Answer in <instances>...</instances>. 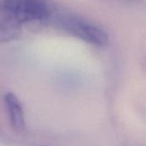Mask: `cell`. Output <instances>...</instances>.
Listing matches in <instances>:
<instances>
[{"label":"cell","mask_w":146,"mask_h":146,"mask_svg":"<svg viewBox=\"0 0 146 146\" xmlns=\"http://www.w3.org/2000/svg\"><path fill=\"white\" fill-rule=\"evenodd\" d=\"M47 24L93 45L104 46L108 42V34L104 30L80 16L67 12L56 9Z\"/></svg>","instance_id":"cell-1"},{"label":"cell","mask_w":146,"mask_h":146,"mask_svg":"<svg viewBox=\"0 0 146 146\" xmlns=\"http://www.w3.org/2000/svg\"><path fill=\"white\" fill-rule=\"evenodd\" d=\"M15 16L23 24L28 22L47 23L56 12V4L51 0H1Z\"/></svg>","instance_id":"cell-2"},{"label":"cell","mask_w":146,"mask_h":146,"mask_svg":"<svg viewBox=\"0 0 146 146\" xmlns=\"http://www.w3.org/2000/svg\"><path fill=\"white\" fill-rule=\"evenodd\" d=\"M21 28L22 23L0 1V43H6L18 39L21 34Z\"/></svg>","instance_id":"cell-3"},{"label":"cell","mask_w":146,"mask_h":146,"mask_svg":"<svg viewBox=\"0 0 146 146\" xmlns=\"http://www.w3.org/2000/svg\"><path fill=\"white\" fill-rule=\"evenodd\" d=\"M3 100L12 126L16 131H23L25 129V115L19 98L14 93L8 92L4 95Z\"/></svg>","instance_id":"cell-4"}]
</instances>
